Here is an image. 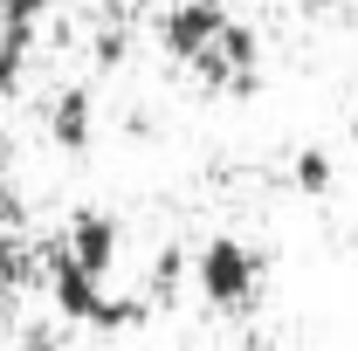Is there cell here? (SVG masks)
<instances>
[{"label":"cell","mask_w":358,"mask_h":351,"mask_svg":"<svg viewBox=\"0 0 358 351\" xmlns=\"http://www.w3.org/2000/svg\"><path fill=\"white\" fill-rule=\"evenodd\" d=\"M227 28H234V14H227L221 0H173L166 14H159V48L186 62L193 76H207L214 69V55H221Z\"/></svg>","instance_id":"obj_1"},{"label":"cell","mask_w":358,"mask_h":351,"mask_svg":"<svg viewBox=\"0 0 358 351\" xmlns=\"http://www.w3.org/2000/svg\"><path fill=\"white\" fill-rule=\"evenodd\" d=\"M193 289L214 310H241L262 289V255H255L241 234H207V248L193 255Z\"/></svg>","instance_id":"obj_2"},{"label":"cell","mask_w":358,"mask_h":351,"mask_svg":"<svg viewBox=\"0 0 358 351\" xmlns=\"http://www.w3.org/2000/svg\"><path fill=\"white\" fill-rule=\"evenodd\" d=\"M117 241H124V234H117V220L103 214V207H76V214H69V234H62V255L110 282V268H117Z\"/></svg>","instance_id":"obj_3"},{"label":"cell","mask_w":358,"mask_h":351,"mask_svg":"<svg viewBox=\"0 0 358 351\" xmlns=\"http://www.w3.org/2000/svg\"><path fill=\"white\" fill-rule=\"evenodd\" d=\"M48 138H55V152H90V138H96V103H90V89H62V96H48Z\"/></svg>","instance_id":"obj_4"},{"label":"cell","mask_w":358,"mask_h":351,"mask_svg":"<svg viewBox=\"0 0 358 351\" xmlns=\"http://www.w3.org/2000/svg\"><path fill=\"white\" fill-rule=\"evenodd\" d=\"M28 55H35V35H28V28H0V103L21 96V83H28Z\"/></svg>","instance_id":"obj_5"},{"label":"cell","mask_w":358,"mask_h":351,"mask_svg":"<svg viewBox=\"0 0 358 351\" xmlns=\"http://www.w3.org/2000/svg\"><path fill=\"white\" fill-rule=\"evenodd\" d=\"M28 282H35V248L14 227H0V289H28Z\"/></svg>","instance_id":"obj_6"},{"label":"cell","mask_w":358,"mask_h":351,"mask_svg":"<svg viewBox=\"0 0 358 351\" xmlns=\"http://www.w3.org/2000/svg\"><path fill=\"white\" fill-rule=\"evenodd\" d=\"M289 179H296V193H310V200H324L331 186H338V173H331V152H296V166H289Z\"/></svg>","instance_id":"obj_7"},{"label":"cell","mask_w":358,"mask_h":351,"mask_svg":"<svg viewBox=\"0 0 358 351\" xmlns=\"http://www.w3.org/2000/svg\"><path fill=\"white\" fill-rule=\"evenodd\" d=\"M179 282H186V255H179V248H166V255L152 262V303H173Z\"/></svg>","instance_id":"obj_8"},{"label":"cell","mask_w":358,"mask_h":351,"mask_svg":"<svg viewBox=\"0 0 358 351\" xmlns=\"http://www.w3.org/2000/svg\"><path fill=\"white\" fill-rule=\"evenodd\" d=\"M42 14H48V0H0V28H42Z\"/></svg>","instance_id":"obj_9"},{"label":"cell","mask_w":358,"mask_h":351,"mask_svg":"<svg viewBox=\"0 0 358 351\" xmlns=\"http://www.w3.org/2000/svg\"><path fill=\"white\" fill-rule=\"evenodd\" d=\"M14 351H62V345H55L48 331H28V338H21V345H14Z\"/></svg>","instance_id":"obj_10"},{"label":"cell","mask_w":358,"mask_h":351,"mask_svg":"<svg viewBox=\"0 0 358 351\" xmlns=\"http://www.w3.org/2000/svg\"><path fill=\"white\" fill-rule=\"evenodd\" d=\"M7 166H14V138H7V124H0V186H7Z\"/></svg>","instance_id":"obj_11"},{"label":"cell","mask_w":358,"mask_h":351,"mask_svg":"<svg viewBox=\"0 0 358 351\" xmlns=\"http://www.w3.org/2000/svg\"><path fill=\"white\" fill-rule=\"evenodd\" d=\"M303 7H338V0H303Z\"/></svg>","instance_id":"obj_12"},{"label":"cell","mask_w":358,"mask_h":351,"mask_svg":"<svg viewBox=\"0 0 358 351\" xmlns=\"http://www.w3.org/2000/svg\"><path fill=\"white\" fill-rule=\"evenodd\" d=\"M0 331H7V303H0Z\"/></svg>","instance_id":"obj_13"}]
</instances>
